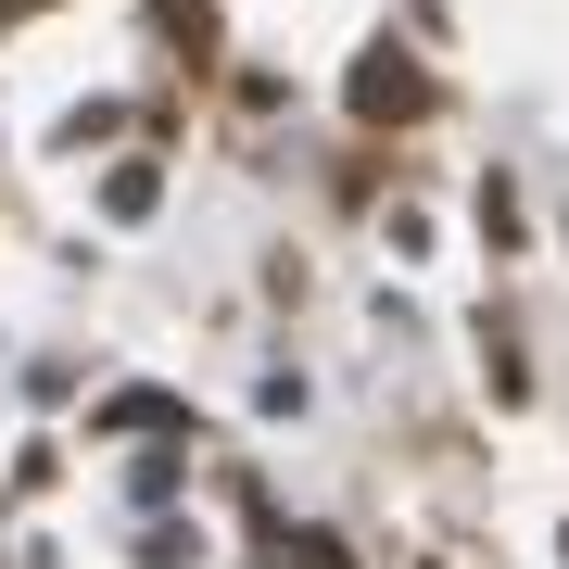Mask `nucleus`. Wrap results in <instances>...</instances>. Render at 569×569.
<instances>
[{
    "label": "nucleus",
    "mask_w": 569,
    "mask_h": 569,
    "mask_svg": "<svg viewBox=\"0 0 569 569\" xmlns=\"http://www.w3.org/2000/svg\"><path fill=\"white\" fill-rule=\"evenodd\" d=\"M13 13H39V0H0V26H13Z\"/></svg>",
    "instance_id": "nucleus-2"
},
{
    "label": "nucleus",
    "mask_w": 569,
    "mask_h": 569,
    "mask_svg": "<svg viewBox=\"0 0 569 569\" xmlns=\"http://www.w3.org/2000/svg\"><path fill=\"white\" fill-rule=\"evenodd\" d=\"M418 102H430L418 63H392V51H367V63H355V114H367V127H392V114H418Z\"/></svg>",
    "instance_id": "nucleus-1"
}]
</instances>
